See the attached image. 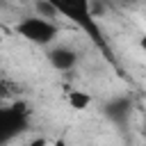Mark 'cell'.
<instances>
[{
	"label": "cell",
	"mask_w": 146,
	"mask_h": 146,
	"mask_svg": "<svg viewBox=\"0 0 146 146\" xmlns=\"http://www.w3.org/2000/svg\"><path fill=\"white\" fill-rule=\"evenodd\" d=\"M14 32L23 41H27L32 46L50 48V46H55V41L59 36V25L52 23V21H46V18H39L34 14H30V16L18 18V23L14 25Z\"/></svg>",
	"instance_id": "1"
},
{
	"label": "cell",
	"mask_w": 146,
	"mask_h": 146,
	"mask_svg": "<svg viewBox=\"0 0 146 146\" xmlns=\"http://www.w3.org/2000/svg\"><path fill=\"white\" fill-rule=\"evenodd\" d=\"M27 125V110L21 105L0 107V146L9 144L14 137H18Z\"/></svg>",
	"instance_id": "2"
},
{
	"label": "cell",
	"mask_w": 146,
	"mask_h": 146,
	"mask_svg": "<svg viewBox=\"0 0 146 146\" xmlns=\"http://www.w3.org/2000/svg\"><path fill=\"white\" fill-rule=\"evenodd\" d=\"M46 59L48 64L55 68V71H62V73H68V71H75V66L80 64V52L73 48V46H66V43H55L46 50Z\"/></svg>",
	"instance_id": "3"
},
{
	"label": "cell",
	"mask_w": 146,
	"mask_h": 146,
	"mask_svg": "<svg viewBox=\"0 0 146 146\" xmlns=\"http://www.w3.org/2000/svg\"><path fill=\"white\" fill-rule=\"evenodd\" d=\"M57 9L64 18H71L73 23H78L80 27H84L87 32H94L98 36V30L94 25V16L89 11V2H57Z\"/></svg>",
	"instance_id": "4"
},
{
	"label": "cell",
	"mask_w": 146,
	"mask_h": 146,
	"mask_svg": "<svg viewBox=\"0 0 146 146\" xmlns=\"http://www.w3.org/2000/svg\"><path fill=\"white\" fill-rule=\"evenodd\" d=\"M130 112H132V100L125 98V96H119V98H112L107 105H105V116L114 123H125L130 119Z\"/></svg>",
	"instance_id": "5"
},
{
	"label": "cell",
	"mask_w": 146,
	"mask_h": 146,
	"mask_svg": "<svg viewBox=\"0 0 146 146\" xmlns=\"http://www.w3.org/2000/svg\"><path fill=\"white\" fill-rule=\"evenodd\" d=\"M66 103H68L71 110L84 112V110L94 103V98H91V94H87V91H82V89H68V91H66Z\"/></svg>",
	"instance_id": "6"
},
{
	"label": "cell",
	"mask_w": 146,
	"mask_h": 146,
	"mask_svg": "<svg viewBox=\"0 0 146 146\" xmlns=\"http://www.w3.org/2000/svg\"><path fill=\"white\" fill-rule=\"evenodd\" d=\"M34 16L52 21V23H57V18H62V14L57 9V2H48V0H36L34 2Z\"/></svg>",
	"instance_id": "7"
},
{
	"label": "cell",
	"mask_w": 146,
	"mask_h": 146,
	"mask_svg": "<svg viewBox=\"0 0 146 146\" xmlns=\"http://www.w3.org/2000/svg\"><path fill=\"white\" fill-rule=\"evenodd\" d=\"M50 141L52 139H48V137H32L25 146H50Z\"/></svg>",
	"instance_id": "8"
},
{
	"label": "cell",
	"mask_w": 146,
	"mask_h": 146,
	"mask_svg": "<svg viewBox=\"0 0 146 146\" xmlns=\"http://www.w3.org/2000/svg\"><path fill=\"white\" fill-rule=\"evenodd\" d=\"M50 146H68V141H66L64 137H57V139H52V141H50Z\"/></svg>",
	"instance_id": "9"
},
{
	"label": "cell",
	"mask_w": 146,
	"mask_h": 146,
	"mask_svg": "<svg viewBox=\"0 0 146 146\" xmlns=\"http://www.w3.org/2000/svg\"><path fill=\"white\" fill-rule=\"evenodd\" d=\"M144 132H146V121H144Z\"/></svg>",
	"instance_id": "10"
}]
</instances>
